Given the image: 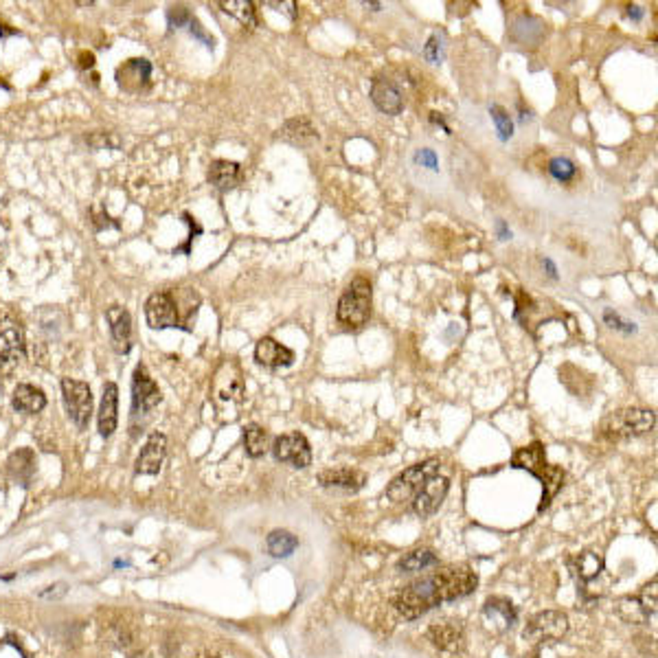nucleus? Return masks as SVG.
Masks as SVG:
<instances>
[{"mask_svg":"<svg viewBox=\"0 0 658 658\" xmlns=\"http://www.w3.org/2000/svg\"><path fill=\"white\" fill-rule=\"evenodd\" d=\"M478 577L469 566H441L420 580L411 582L393 595V608L399 617L417 619L428 610L461 599L477 590Z\"/></svg>","mask_w":658,"mask_h":658,"instance_id":"1","label":"nucleus"},{"mask_svg":"<svg viewBox=\"0 0 658 658\" xmlns=\"http://www.w3.org/2000/svg\"><path fill=\"white\" fill-rule=\"evenodd\" d=\"M511 463H514V468L526 469V472H531L534 477H538L540 481H542L544 496H542V505H540V511L547 510V507L551 505L553 496H556V494L559 492V487H562V481H564L562 468L547 463L544 445L540 444V441H534V444L526 445V448H520L518 453L514 454V459H511Z\"/></svg>","mask_w":658,"mask_h":658,"instance_id":"2","label":"nucleus"},{"mask_svg":"<svg viewBox=\"0 0 658 658\" xmlns=\"http://www.w3.org/2000/svg\"><path fill=\"white\" fill-rule=\"evenodd\" d=\"M656 415L647 408H622L606 415L599 424V435L608 441H625L650 432Z\"/></svg>","mask_w":658,"mask_h":658,"instance_id":"3","label":"nucleus"},{"mask_svg":"<svg viewBox=\"0 0 658 658\" xmlns=\"http://www.w3.org/2000/svg\"><path fill=\"white\" fill-rule=\"evenodd\" d=\"M371 317V284L365 277H356L347 293L341 296L336 318L345 327H362Z\"/></svg>","mask_w":658,"mask_h":658,"instance_id":"4","label":"nucleus"},{"mask_svg":"<svg viewBox=\"0 0 658 658\" xmlns=\"http://www.w3.org/2000/svg\"><path fill=\"white\" fill-rule=\"evenodd\" d=\"M441 463L437 459L421 461V463L413 465V468L404 469L399 477H395L391 485L387 487V498L391 502H406L417 496V492L426 485V481L435 474H439Z\"/></svg>","mask_w":658,"mask_h":658,"instance_id":"5","label":"nucleus"},{"mask_svg":"<svg viewBox=\"0 0 658 658\" xmlns=\"http://www.w3.org/2000/svg\"><path fill=\"white\" fill-rule=\"evenodd\" d=\"M62 399L66 415L79 430H86L92 417V391L86 382L73 378L62 380Z\"/></svg>","mask_w":658,"mask_h":658,"instance_id":"6","label":"nucleus"},{"mask_svg":"<svg viewBox=\"0 0 658 658\" xmlns=\"http://www.w3.org/2000/svg\"><path fill=\"white\" fill-rule=\"evenodd\" d=\"M25 360L22 329L9 314H0V373H12Z\"/></svg>","mask_w":658,"mask_h":658,"instance_id":"7","label":"nucleus"},{"mask_svg":"<svg viewBox=\"0 0 658 658\" xmlns=\"http://www.w3.org/2000/svg\"><path fill=\"white\" fill-rule=\"evenodd\" d=\"M614 610L625 623L643 625L650 622L656 614V580H652V584H647L638 595H628L617 599Z\"/></svg>","mask_w":658,"mask_h":658,"instance_id":"8","label":"nucleus"},{"mask_svg":"<svg viewBox=\"0 0 658 658\" xmlns=\"http://www.w3.org/2000/svg\"><path fill=\"white\" fill-rule=\"evenodd\" d=\"M568 632V617L558 610H544L529 619L525 628V638L531 643L562 641Z\"/></svg>","mask_w":658,"mask_h":658,"instance_id":"9","label":"nucleus"},{"mask_svg":"<svg viewBox=\"0 0 658 658\" xmlns=\"http://www.w3.org/2000/svg\"><path fill=\"white\" fill-rule=\"evenodd\" d=\"M211 393L220 402H239L246 393L244 373L235 360H224L211 380Z\"/></svg>","mask_w":658,"mask_h":658,"instance_id":"10","label":"nucleus"},{"mask_svg":"<svg viewBox=\"0 0 658 658\" xmlns=\"http://www.w3.org/2000/svg\"><path fill=\"white\" fill-rule=\"evenodd\" d=\"M163 395L158 384L149 378L148 369L139 365L132 375V415H143L161 404Z\"/></svg>","mask_w":658,"mask_h":658,"instance_id":"11","label":"nucleus"},{"mask_svg":"<svg viewBox=\"0 0 658 658\" xmlns=\"http://www.w3.org/2000/svg\"><path fill=\"white\" fill-rule=\"evenodd\" d=\"M272 454L277 461L293 465V468H308L312 463V448L301 432H288V435L277 437Z\"/></svg>","mask_w":658,"mask_h":658,"instance_id":"12","label":"nucleus"},{"mask_svg":"<svg viewBox=\"0 0 658 658\" xmlns=\"http://www.w3.org/2000/svg\"><path fill=\"white\" fill-rule=\"evenodd\" d=\"M145 318L152 329L181 327L178 305L169 293H154L145 303Z\"/></svg>","mask_w":658,"mask_h":658,"instance_id":"13","label":"nucleus"},{"mask_svg":"<svg viewBox=\"0 0 658 658\" xmlns=\"http://www.w3.org/2000/svg\"><path fill=\"white\" fill-rule=\"evenodd\" d=\"M450 490V481L445 477H430L426 481V485L417 492V496L413 498V510H415L417 516L421 518H428V516L435 514L437 510L441 507V502L445 501V494Z\"/></svg>","mask_w":658,"mask_h":658,"instance_id":"14","label":"nucleus"},{"mask_svg":"<svg viewBox=\"0 0 658 658\" xmlns=\"http://www.w3.org/2000/svg\"><path fill=\"white\" fill-rule=\"evenodd\" d=\"M164 457H167V437L163 432H152L143 448H140L139 457H136V474L154 477V474L161 472Z\"/></svg>","mask_w":658,"mask_h":658,"instance_id":"15","label":"nucleus"},{"mask_svg":"<svg viewBox=\"0 0 658 658\" xmlns=\"http://www.w3.org/2000/svg\"><path fill=\"white\" fill-rule=\"evenodd\" d=\"M106 321L110 325L112 347L116 354L125 356L132 349V318L130 312L121 305H112L106 312Z\"/></svg>","mask_w":658,"mask_h":658,"instance_id":"16","label":"nucleus"},{"mask_svg":"<svg viewBox=\"0 0 658 658\" xmlns=\"http://www.w3.org/2000/svg\"><path fill=\"white\" fill-rule=\"evenodd\" d=\"M428 641L437 647V650L445 652V654H457L463 650V625L459 622H444L435 623L428 628Z\"/></svg>","mask_w":658,"mask_h":658,"instance_id":"17","label":"nucleus"},{"mask_svg":"<svg viewBox=\"0 0 658 658\" xmlns=\"http://www.w3.org/2000/svg\"><path fill=\"white\" fill-rule=\"evenodd\" d=\"M97 424L99 435L106 437V439L112 437V432L116 430V424H119V389H116L115 382H108L106 387H103Z\"/></svg>","mask_w":658,"mask_h":658,"instance_id":"18","label":"nucleus"},{"mask_svg":"<svg viewBox=\"0 0 658 658\" xmlns=\"http://www.w3.org/2000/svg\"><path fill=\"white\" fill-rule=\"evenodd\" d=\"M149 75H152V64L148 60H128L116 70V84L125 92H140L143 88H148Z\"/></svg>","mask_w":658,"mask_h":658,"instance_id":"19","label":"nucleus"},{"mask_svg":"<svg viewBox=\"0 0 658 658\" xmlns=\"http://www.w3.org/2000/svg\"><path fill=\"white\" fill-rule=\"evenodd\" d=\"M371 101L384 115L395 116L404 110L402 92L397 91V86L393 82H389L384 77H375L373 84H371Z\"/></svg>","mask_w":658,"mask_h":658,"instance_id":"20","label":"nucleus"},{"mask_svg":"<svg viewBox=\"0 0 658 658\" xmlns=\"http://www.w3.org/2000/svg\"><path fill=\"white\" fill-rule=\"evenodd\" d=\"M255 360L266 369H281L294 362V351L277 342L275 338H261L255 347Z\"/></svg>","mask_w":658,"mask_h":658,"instance_id":"21","label":"nucleus"},{"mask_svg":"<svg viewBox=\"0 0 658 658\" xmlns=\"http://www.w3.org/2000/svg\"><path fill=\"white\" fill-rule=\"evenodd\" d=\"M318 483L329 490H345V492H358L366 483V477L358 469L351 468H338V469H325L318 474Z\"/></svg>","mask_w":658,"mask_h":658,"instance_id":"22","label":"nucleus"},{"mask_svg":"<svg viewBox=\"0 0 658 658\" xmlns=\"http://www.w3.org/2000/svg\"><path fill=\"white\" fill-rule=\"evenodd\" d=\"M12 404L18 413H25V415H37L40 411H44L46 395L42 389L33 387V384H18L16 391H13Z\"/></svg>","mask_w":658,"mask_h":658,"instance_id":"23","label":"nucleus"},{"mask_svg":"<svg viewBox=\"0 0 658 658\" xmlns=\"http://www.w3.org/2000/svg\"><path fill=\"white\" fill-rule=\"evenodd\" d=\"M242 181V167L233 161H215L209 167V182L220 191L233 189Z\"/></svg>","mask_w":658,"mask_h":658,"instance_id":"24","label":"nucleus"},{"mask_svg":"<svg viewBox=\"0 0 658 658\" xmlns=\"http://www.w3.org/2000/svg\"><path fill=\"white\" fill-rule=\"evenodd\" d=\"M483 614H485L492 623L501 625L502 630L511 628V625L516 623V617H518V614H516V608L511 606V601L502 599V597H492V599H487L485 606H483Z\"/></svg>","mask_w":658,"mask_h":658,"instance_id":"25","label":"nucleus"},{"mask_svg":"<svg viewBox=\"0 0 658 658\" xmlns=\"http://www.w3.org/2000/svg\"><path fill=\"white\" fill-rule=\"evenodd\" d=\"M571 568L582 584H589V582L601 575V571H604V559H601V556H597V553L584 551L575 559H571Z\"/></svg>","mask_w":658,"mask_h":658,"instance_id":"26","label":"nucleus"},{"mask_svg":"<svg viewBox=\"0 0 658 658\" xmlns=\"http://www.w3.org/2000/svg\"><path fill=\"white\" fill-rule=\"evenodd\" d=\"M268 441H270V437L261 426L248 424L244 428V450L251 459H260L268 453Z\"/></svg>","mask_w":658,"mask_h":658,"instance_id":"27","label":"nucleus"},{"mask_svg":"<svg viewBox=\"0 0 658 658\" xmlns=\"http://www.w3.org/2000/svg\"><path fill=\"white\" fill-rule=\"evenodd\" d=\"M268 553L275 558H290L299 547V540L290 531H272L266 540Z\"/></svg>","mask_w":658,"mask_h":658,"instance_id":"28","label":"nucleus"},{"mask_svg":"<svg viewBox=\"0 0 658 658\" xmlns=\"http://www.w3.org/2000/svg\"><path fill=\"white\" fill-rule=\"evenodd\" d=\"M220 9H222L224 13H229V16L237 18L239 22H242L244 27H255L257 20H255V4L251 3V0H222V3H218Z\"/></svg>","mask_w":658,"mask_h":658,"instance_id":"29","label":"nucleus"},{"mask_svg":"<svg viewBox=\"0 0 658 658\" xmlns=\"http://www.w3.org/2000/svg\"><path fill=\"white\" fill-rule=\"evenodd\" d=\"M435 564H437V556L430 551V549H417V551L406 553V556L399 559L397 568L406 573H417V571H426V568L435 566Z\"/></svg>","mask_w":658,"mask_h":658,"instance_id":"30","label":"nucleus"},{"mask_svg":"<svg viewBox=\"0 0 658 658\" xmlns=\"http://www.w3.org/2000/svg\"><path fill=\"white\" fill-rule=\"evenodd\" d=\"M9 468H12L13 477H16L18 481H22V485H29L33 469H36V459H33L31 450L25 448V450H18L16 454H12V459H9Z\"/></svg>","mask_w":658,"mask_h":658,"instance_id":"31","label":"nucleus"},{"mask_svg":"<svg viewBox=\"0 0 658 658\" xmlns=\"http://www.w3.org/2000/svg\"><path fill=\"white\" fill-rule=\"evenodd\" d=\"M281 136H284V139H288V140H293V143H301V145L309 143V140H314V139H318L317 130L312 128V124H309L308 119L288 121L284 132H281Z\"/></svg>","mask_w":658,"mask_h":658,"instance_id":"32","label":"nucleus"},{"mask_svg":"<svg viewBox=\"0 0 658 658\" xmlns=\"http://www.w3.org/2000/svg\"><path fill=\"white\" fill-rule=\"evenodd\" d=\"M549 173H551V176L559 182H571V181H575L577 167H575V163L571 161V158L558 156V158H553L551 163H549Z\"/></svg>","mask_w":658,"mask_h":658,"instance_id":"33","label":"nucleus"},{"mask_svg":"<svg viewBox=\"0 0 658 658\" xmlns=\"http://www.w3.org/2000/svg\"><path fill=\"white\" fill-rule=\"evenodd\" d=\"M490 115H492L494 124H496L498 139H501V140H510L511 134H514V124H511V116L507 115L505 108L492 106L490 108Z\"/></svg>","mask_w":658,"mask_h":658,"instance_id":"34","label":"nucleus"},{"mask_svg":"<svg viewBox=\"0 0 658 658\" xmlns=\"http://www.w3.org/2000/svg\"><path fill=\"white\" fill-rule=\"evenodd\" d=\"M424 58L426 62L430 64H439L444 60V37L441 36H430V40L426 42L424 46Z\"/></svg>","mask_w":658,"mask_h":658,"instance_id":"35","label":"nucleus"},{"mask_svg":"<svg viewBox=\"0 0 658 658\" xmlns=\"http://www.w3.org/2000/svg\"><path fill=\"white\" fill-rule=\"evenodd\" d=\"M167 20H169V25L173 27V29H181V27H185V25L189 27L191 13L187 12V7H181V4H178V7L169 9V12H167Z\"/></svg>","mask_w":658,"mask_h":658,"instance_id":"36","label":"nucleus"},{"mask_svg":"<svg viewBox=\"0 0 658 658\" xmlns=\"http://www.w3.org/2000/svg\"><path fill=\"white\" fill-rule=\"evenodd\" d=\"M604 321H606V325H608L610 329H617V332L632 333L634 329H637V327H634V323L623 321V318L619 317L617 312H613V309H606V312H604Z\"/></svg>","mask_w":658,"mask_h":658,"instance_id":"37","label":"nucleus"},{"mask_svg":"<svg viewBox=\"0 0 658 658\" xmlns=\"http://www.w3.org/2000/svg\"><path fill=\"white\" fill-rule=\"evenodd\" d=\"M415 163L421 164V167H426V169H432V172H437V169H439V158H437V154L432 152V149H428V148L417 149Z\"/></svg>","mask_w":658,"mask_h":658,"instance_id":"38","label":"nucleus"},{"mask_svg":"<svg viewBox=\"0 0 658 658\" xmlns=\"http://www.w3.org/2000/svg\"><path fill=\"white\" fill-rule=\"evenodd\" d=\"M189 31H191V36H196V37H197V40L205 42V44L209 46V49H213V37L206 36L205 29H202V25H200V22L196 20V18H191V22H189Z\"/></svg>","mask_w":658,"mask_h":658,"instance_id":"39","label":"nucleus"},{"mask_svg":"<svg viewBox=\"0 0 658 658\" xmlns=\"http://www.w3.org/2000/svg\"><path fill=\"white\" fill-rule=\"evenodd\" d=\"M66 592H68V586L55 584V586H49V589L37 592V597H42V599H60V597H64Z\"/></svg>","mask_w":658,"mask_h":658,"instance_id":"40","label":"nucleus"},{"mask_svg":"<svg viewBox=\"0 0 658 658\" xmlns=\"http://www.w3.org/2000/svg\"><path fill=\"white\" fill-rule=\"evenodd\" d=\"M266 4H268V7H275L277 12H284L285 16L293 18V20L296 18V3H294V0H285V3H272V0H268Z\"/></svg>","mask_w":658,"mask_h":658,"instance_id":"41","label":"nucleus"},{"mask_svg":"<svg viewBox=\"0 0 658 658\" xmlns=\"http://www.w3.org/2000/svg\"><path fill=\"white\" fill-rule=\"evenodd\" d=\"M496 233H498V239H511V230L505 222H502V220H498L496 222Z\"/></svg>","mask_w":658,"mask_h":658,"instance_id":"42","label":"nucleus"},{"mask_svg":"<svg viewBox=\"0 0 658 658\" xmlns=\"http://www.w3.org/2000/svg\"><path fill=\"white\" fill-rule=\"evenodd\" d=\"M625 13H628V18H632V20H641L643 18V9L638 7V4H630Z\"/></svg>","mask_w":658,"mask_h":658,"instance_id":"43","label":"nucleus"},{"mask_svg":"<svg viewBox=\"0 0 658 658\" xmlns=\"http://www.w3.org/2000/svg\"><path fill=\"white\" fill-rule=\"evenodd\" d=\"M542 263H544V270H547V275L551 277V279H558V268H556V263H553L551 260H549V257H547V260H544Z\"/></svg>","mask_w":658,"mask_h":658,"instance_id":"44","label":"nucleus"},{"mask_svg":"<svg viewBox=\"0 0 658 658\" xmlns=\"http://www.w3.org/2000/svg\"><path fill=\"white\" fill-rule=\"evenodd\" d=\"M430 121H432V124L441 125V128H444L445 132H450V128H448V125H445V124H444V119H441V116H439V115H437V112H432V115H430Z\"/></svg>","mask_w":658,"mask_h":658,"instance_id":"45","label":"nucleus"},{"mask_svg":"<svg viewBox=\"0 0 658 658\" xmlns=\"http://www.w3.org/2000/svg\"><path fill=\"white\" fill-rule=\"evenodd\" d=\"M362 4H365V7H371L373 12H380V9H382V3H362Z\"/></svg>","mask_w":658,"mask_h":658,"instance_id":"46","label":"nucleus"},{"mask_svg":"<svg viewBox=\"0 0 658 658\" xmlns=\"http://www.w3.org/2000/svg\"><path fill=\"white\" fill-rule=\"evenodd\" d=\"M130 658H149L148 654H140V652H139V654H134V656H130Z\"/></svg>","mask_w":658,"mask_h":658,"instance_id":"47","label":"nucleus"},{"mask_svg":"<svg viewBox=\"0 0 658 658\" xmlns=\"http://www.w3.org/2000/svg\"><path fill=\"white\" fill-rule=\"evenodd\" d=\"M205 658H222V656H215V654H209V656H205Z\"/></svg>","mask_w":658,"mask_h":658,"instance_id":"48","label":"nucleus"},{"mask_svg":"<svg viewBox=\"0 0 658 658\" xmlns=\"http://www.w3.org/2000/svg\"><path fill=\"white\" fill-rule=\"evenodd\" d=\"M0 86H4V84H3V82H0Z\"/></svg>","mask_w":658,"mask_h":658,"instance_id":"49","label":"nucleus"}]
</instances>
